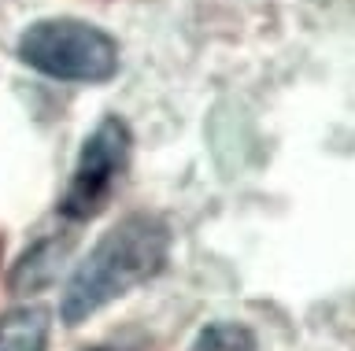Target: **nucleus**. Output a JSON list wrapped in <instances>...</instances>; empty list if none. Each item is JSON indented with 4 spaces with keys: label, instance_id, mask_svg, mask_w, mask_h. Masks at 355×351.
Returning <instances> with one entry per match:
<instances>
[{
    "label": "nucleus",
    "instance_id": "8",
    "mask_svg": "<svg viewBox=\"0 0 355 351\" xmlns=\"http://www.w3.org/2000/svg\"><path fill=\"white\" fill-rule=\"evenodd\" d=\"M93 351H104V348H93Z\"/></svg>",
    "mask_w": 355,
    "mask_h": 351
},
{
    "label": "nucleus",
    "instance_id": "5",
    "mask_svg": "<svg viewBox=\"0 0 355 351\" xmlns=\"http://www.w3.org/2000/svg\"><path fill=\"white\" fill-rule=\"evenodd\" d=\"M49 333H52V314L37 303L0 314V351H44Z\"/></svg>",
    "mask_w": 355,
    "mask_h": 351
},
{
    "label": "nucleus",
    "instance_id": "7",
    "mask_svg": "<svg viewBox=\"0 0 355 351\" xmlns=\"http://www.w3.org/2000/svg\"><path fill=\"white\" fill-rule=\"evenodd\" d=\"M0 251H4V240H0Z\"/></svg>",
    "mask_w": 355,
    "mask_h": 351
},
{
    "label": "nucleus",
    "instance_id": "1",
    "mask_svg": "<svg viewBox=\"0 0 355 351\" xmlns=\"http://www.w3.org/2000/svg\"><path fill=\"white\" fill-rule=\"evenodd\" d=\"M171 255V229L155 215H126L93 244V251L78 262L60 300V318L67 325H82L107 303L122 300L166 267Z\"/></svg>",
    "mask_w": 355,
    "mask_h": 351
},
{
    "label": "nucleus",
    "instance_id": "3",
    "mask_svg": "<svg viewBox=\"0 0 355 351\" xmlns=\"http://www.w3.org/2000/svg\"><path fill=\"white\" fill-rule=\"evenodd\" d=\"M133 134L119 115H104L96 129L85 137L82 152H78L74 174L60 196V215L67 222H89L96 218L115 196L122 174L130 163Z\"/></svg>",
    "mask_w": 355,
    "mask_h": 351
},
{
    "label": "nucleus",
    "instance_id": "4",
    "mask_svg": "<svg viewBox=\"0 0 355 351\" xmlns=\"http://www.w3.org/2000/svg\"><path fill=\"white\" fill-rule=\"evenodd\" d=\"M71 244H74V237H60V233L33 240V244L19 255L15 267H11V273H8V289L15 292V296L49 289V285L60 278L63 259L71 255Z\"/></svg>",
    "mask_w": 355,
    "mask_h": 351
},
{
    "label": "nucleus",
    "instance_id": "2",
    "mask_svg": "<svg viewBox=\"0 0 355 351\" xmlns=\"http://www.w3.org/2000/svg\"><path fill=\"white\" fill-rule=\"evenodd\" d=\"M15 52L30 71L55 82L100 85L119 74V41L107 30L74 15H52L30 23Z\"/></svg>",
    "mask_w": 355,
    "mask_h": 351
},
{
    "label": "nucleus",
    "instance_id": "6",
    "mask_svg": "<svg viewBox=\"0 0 355 351\" xmlns=\"http://www.w3.org/2000/svg\"><path fill=\"white\" fill-rule=\"evenodd\" d=\"M189 351H255V333L241 322H211L196 333Z\"/></svg>",
    "mask_w": 355,
    "mask_h": 351
}]
</instances>
